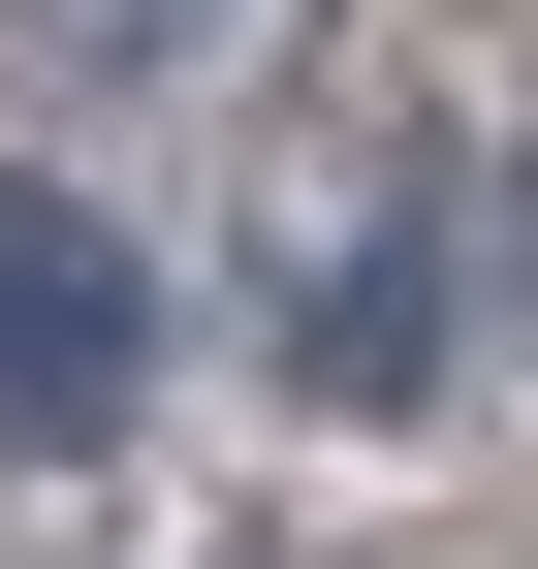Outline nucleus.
<instances>
[{
	"label": "nucleus",
	"instance_id": "nucleus-1",
	"mask_svg": "<svg viewBox=\"0 0 538 569\" xmlns=\"http://www.w3.org/2000/svg\"><path fill=\"white\" fill-rule=\"evenodd\" d=\"M253 348H286L317 411H412L444 348H476V127H317V159L253 190Z\"/></svg>",
	"mask_w": 538,
	"mask_h": 569
},
{
	"label": "nucleus",
	"instance_id": "nucleus-2",
	"mask_svg": "<svg viewBox=\"0 0 538 569\" xmlns=\"http://www.w3.org/2000/svg\"><path fill=\"white\" fill-rule=\"evenodd\" d=\"M127 411H159V253H127L96 190H32V159H0V475L127 443Z\"/></svg>",
	"mask_w": 538,
	"mask_h": 569
},
{
	"label": "nucleus",
	"instance_id": "nucleus-3",
	"mask_svg": "<svg viewBox=\"0 0 538 569\" xmlns=\"http://www.w3.org/2000/svg\"><path fill=\"white\" fill-rule=\"evenodd\" d=\"M0 32H32L63 96H222V63L286 32V0H0Z\"/></svg>",
	"mask_w": 538,
	"mask_h": 569
},
{
	"label": "nucleus",
	"instance_id": "nucleus-4",
	"mask_svg": "<svg viewBox=\"0 0 538 569\" xmlns=\"http://www.w3.org/2000/svg\"><path fill=\"white\" fill-rule=\"evenodd\" d=\"M476 348H538V96H507V159H476Z\"/></svg>",
	"mask_w": 538,
	"mask_h": 569
}]
</instances>
